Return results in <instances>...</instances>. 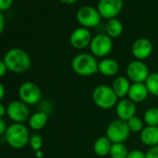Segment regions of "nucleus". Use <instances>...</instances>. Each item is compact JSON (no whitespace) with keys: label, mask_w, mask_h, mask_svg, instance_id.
<instances>
[{"label":"nucleus","mask_w":158,"mask_h":158,"mask_svg":"<svg viewBox=\"0 0 158 158\" xmlns=\"http://www.w3.org/2000/svg\"><path fill=\"white\" fill-rule=\"evenodd\" d=\"M6 113H7V108H5V106L0 102V118H2Z\"/></svg>","instance_id":"34"},{"label":"nucleus","mask_w":158,"mask_h":158,"mask_svg":"<svg viewBox=\"0 0 158 158\" xmlns=\"http://www.w3.org/2000/svg\"><path fill=\"white\" fill-rule=\"evenodd\" d=\"M106 137L113 143H124L130 136V130L126 121L115 119L106 128Z\"/></svg>","instance_id":"5"},{"label":"nucleus","mask_w":158,"mask_h":158,"mask_svg":"<svg viewBox=\"0 0 158 158\" xmlns=\"http://www.w3.org/2000/svg\"><path fill=\"white\" fill-rule=\"evenodd\" d=\"M60 1L63 4H66V5H73V4L76 3L78 0H60Z\"/></svg>","instance_id":"35"},{"label":"nucleus","mask_w":158,"mask_h":158,"mask_svg":"<svg viewBox=\"0 0 158 158\" xmlns=\"http://www.w3.org/2000/svg\"><path fill=\"white\" fill-rule=\"evenodd\" d=\"M19 97L22 102L27 105H35L38 103L42 97L40 88L34 82H24L19 88Z\"/></svg>","instance_id":"9"},{"label":"nucleus","mask_w":158,"mask_h":158,"mask_svg":"<svg viewBox=\"0 0 158 158\" xmlns=\"http://www.w3.org/2000/svg\"><path fill=\"white\" fill-rule=\"evenodd\" d=\"M127 77L132 83H145L150 71L146 63L142 60H132L127 66Z\"/></svg>","instance_id":"8"},{"label":"nucleus","mask_w":158,"mask_h":158,"mask_svg":"<svg viewBox=\"0 0 158 158\" xmlns=\"http://www.w3.org/2000/svg\"><path fill=\"white\" fill-rule=\"evenodd\" d=\"M113 142L106 137L102 136L98 138L93 144V151L99 156H105L110 153Z\"/></svg>","instance_id":"19"},{"label":"nucleus","mask_w":158,"mask_h":158,"mask_svg":"<svg viewBox=\"0 0 158 158\" xmlns=\"http://www.w3.org/2000/svg\"><path fill=\"white\" fill-rule=\"evenodd\" d=\"M7 129H8V127H7L5 120L3 118H0V135L5 134Z\"/></svg>","instance_id":"30"},{"label":"nucleus","mask_w":158,"mask_h":158,"mask_svg":"<svg viewBox=\"0 0 158 158\" xmlns=\"http://www.w3.org/2000/svg\"><path fill=\"white\" fill-rule=\"evenodd\" d=\"M127 158H146V155L145 152H143L142 151L139 149H134L129 151Z\"/></svg>","instance_id":"27"},{"label":"nucleus","mask_w":158,"mask_h":158,"mask_svg":"<svg viewBox=\"0 0 158 158\" xmlns=\"http://www.w3.org/2000/svg\"><path fill=\"white\" fill-rule=\"evenodd\" d=\"M5 93H6V89H5V87L3 86V84L0 83V102H1L5 96Z\"/></svg>","instance_id":"33"},{"label":"nucleus","mask_w":158,"mask_h":158,"mask_svg":"<svg viewBox=\"0 0 158 158\" xmlns=\"http://www.w3.org/2000/svg\"><path fill=\"white\" fill-rule=\"evenodd\" d=\"M149 94L158 97V73H152L145 81Z\"/></svg>","instance_id":"24"},{"label":"nucleus","mask_w":158,"mask_h":158,"mask_svg":"<svg viewBox=\"0 0 158 158\" xmlns=\"http://www.w3.org/2000/svg\"><path fill=\"white\" fill-rule=\"evenodd\" d=\"M5 138L10 146L14 149H23L29 143L30 134L23 124L14 123L8 127Z\"/></svg>","instance_id":"3"},{"label":"nucleus","mask_w":158,"mask_h":158,"mask_svg":"<svg viewBox=\"0 0 158 158\" xmlns=\"http://www.w3.org/2000/svg\"><path fill=\"white\" fill-rule=\"evenodd\" d=\"M4 62L8 70L22 73L28 71L31 67L32 60L29 54L22 48H11L4 56Z\"/></svg>","instance_id":"1"},{"label":"nucleus","mask_w":158,"mask_h":158,"mask_svg":"<svg viewBox=\"0 0 158 158\" xmlns=\"http://www.w3.org/2000/svg\"><path fill=\"white\" fill-rule=\"evenodd\" d=\"M130 132H140L143 129V121L139 116H133L128 121H127Z\"/></svg>","instance_id":"25"},{"label":"nucleus","mask_w":158,"mask_h":158,"mask_svg":"<svg viewBox=\"0 0 158 158\" xmlns=\"http://www.w3.org/2000/svg\"><path fill=\"white\" fill-rule=\"evenodd\" d=\"M152 43L145 37L138 38L131 46V53L138 60H143L149 58L152 52Z\"/></svg>","instance_id":"13"},{"label":"nucleus","mask_w":158,"mask_h":158,"mask_svg":"<svg viewBox=\"0 0 158 158\" xmlns=\"http://www.w3.org/2000/svg\"><path fill=\"white\" fill-rule=\"evenodd\" d=\"M149 95L145 83H132L128 92V99L135 103L144 102Z\"/></svg>","instance_id":"15"},{"label":"nucleus","mask_w":158,"mask_h":158,"mask_svg":"<svg viewBox=\"0 0 158 158\" xmlns=\"http://www.w3.org/2000/svg\"><path fill=\"white\" fill-rule=\"evenodd\" d=\"M92 100L95 105L103 110H109L116 106L118 97L115 95L112 87L106 85L97 86L92 92Z\"/></svg>","instance_id":"4"},{"label":"nucleus","mask_w":158,"mask_h":158,"mask_svg":"<svg viewBox=\"0 0 158 158\" xmlns=\"http://www.w3.org/2000/svg\"><path fill=\"white\" fill-rule=\"evenodd\" d=\"M73 71L80 76H92L99 72V62L95 56L89 53H79L71 63Z\"/></svg>","instance_id":"2"},{"label":"nucleus","mask_w":158,"mask_h":158,"mask_svg":"<svg viewBox=\"0 0 158 158\" xmlns=\"http://www.w3.org/2000/svg\"><path fill=\"white\" fill-rule=\"evenodd\" d=\"M8 71V68L4 62V60H0V78L3 77Z\"/></svg>","instance_id":"31"},{"label":"nucleus","mask_w":158,"mask_h":158,"mask_svg":"<svg viewBox=\"0 0 158 158\" xmlns=\"http://www.w3.org/2000/svg\"><path fill=\"white\" fill-rule=\"evenodd\" d=\"M76 20L82 27L89 29L94 28L100 24L102 16L100 15L97 8L84 6L77 10Z\"/></svg>","instance_id":"7"},{"label":"nucleus","mask_w":158,"mask_h":158,"mask_svg":"<svg viewBox=\"0 0 158 158\" xmlns=\"http://www.w3.org/2000/svg\"><path fill=\"white\" fill-rule=\"evenodd\" d=\"M143 122L147 126L158 127V108L150 107L143 114Z\"/></svg>","instance_id":"22"},{"label":"nucleus","mask_w":158,"mask_h":158,"mask_svg":"<svg viewBox=\"0 0 158 158\" xmlns=\"http://www.w3.org/2000/svg\"><path fill=\"white\" fill-rule=\"evenodd\" d=\"M130 86V81L127 76H118L114 80L112 89L114 91L115 95L118 97V99H123L128 95Z\"/></svg>","instance_id":"18"},{"label":"nucleus","mask_w":158,"mask_h":158,"mask_svg":"<svg viewBox=\"0 0 158 158\" xmlns=\"http://www.w3.org/2000/svg\"><path fill=\"white\" fill-rule=\"evenodd\" d=\"M119 71V63L112 58H104L99 62V73L104 76L111 77Z\"/></svg>","instance_id":"17"},{"label":"nucleus","mask_w":158,"mask_h":158,"mask_svg":"<svg viewBox=\"0 0 158 158\" xmlns=\"http://www.w3.org/2000/svg\"><path fill=\"white\" fill-rule=\"evenodd\" d=\"M123 30H124L123 23L116 18L109 20L105 25L106 35H109L112 39L119 37L122 35Z\"/></svg>","instance_id":"20"},{"label":"nucleus","mask_w":158,"mask_h":158,"mask_svg":"<svg viewBox=\"0 0 158 158\" xmlns=\"http://www.w3.org/2000/svg\"><path fill=\"white\" fill-rule=\"evenodd\" d=\"M35 153H36V156H37L38 158H40V157L43 155V152H42L41 151H37V152H35Z\"/></svg>","instance_id":"36"},{"label":"nucleus","mask_w":158,"mask_h":158,"mask_svg":"<svg viewBox=\"0 0 158 158\" xmlns=\"http://www.w3.org/2000/svg\"><path fill=\"white\" fill-rule=\"evenodd\" d=\"M29 144L31 146V148L37 152L40 151L42 145H43V139L40 136V134L38 133H34L30 136V139H29Z\"/></svg>","instance_id":"26"},{"label":"nucleus","mask_w":158,"mask_h":158,"mask_svg":"<svg viewBox=\"0 0 158 158\" xmlns=\"http://www.w3.org/2000/svg\"><path fill=\"white\" fill-rule=\"evenodd\" d=\"M128 152V148L125 143H113L109 155L111 158H127Z\"/></svg>","instance_id":"23"},{"label":"nucleus","mask_w":158,"mask_h":158,"mask_svg":"<svg viewBox=\"0 0 158 158\" xmlns=\"http://www.w3.org/2000/svg\"><path fill=\"white\" fill-rule=\"evenodd\" d=\"M136 111V103L129 99H121L115 106V113L118 119L126 122L135 116Z\"/></svg>","instance_id":"14"},{"label":"nucleus","mask_w":158,"mask_h":158,"mask_svg":"<svg viewBox=\"0 0 158 158\" xmlns=\"http://www.w3.org/2000/svg\"><path fill=\"white\" fill-rule=\"evenodd\" d=\"M146 158H158V145L150 147L149 150L145 152Z\"/></svg>","instance_id":"28"},{"label":"nucleus","mask_w":158,"mask_h":158,"mask_svg":"<svg viewBox=\"0 0 158 158\" xmlns=\"http://www.w3.org/2000/svg\"><path fill=\"white\" fill-rule=\"evenodd\" d=\"M5 17L3 15V13L0 11V34H1L4 29H5Z\"/></svg>","instance_id":"32"},{"label":"nucleus","mask_w":158,"mask_h":158,"mask_svg":"<svg viewBox=\"0 0 158 158\" xmlns=\"http://www.w3.org/2000/svg\"><path fill=\"white\" fill-rule=\"evenodd\" d=\"M48 118V114L45 112L35 113L29 118V126L34 130H41L46 127Z\"/></svg>","instance_id":"21"},{"label":"nucleus","mask_w":158,"mask_h":158,"mask_svg":"<svg viewBox=\"0 0 158 158\" xmlns=\"http://www.w3.org/2000/svg\"><path fill=\"white\" fill-rule=\"evenodd\" d=\"M113 47V39L106 34L96 35L92 37L89 45L91 54L96 58H104L108 56L111 53Z\"/></svg>","instance_id":"6"},{"label":"nucleus","mask_w":158,"mask_h":158,"mask_svg":"<svg viewBox=\"0 0 158 158\" xmlns=\"http://www.w3.org/2000/svg\"><path fill=\"white\" fill-rule=\"evenodd\" d=\"M13 3V0H0V11L9 10Z\"/></svg>","instance_id":"29"},{"label":"nucleus","mask_w":158,"mask_h":158,"mask_svg":"<svg viewBox=\"0 0 158 158\" xmlns=\"http://www.w3.org/2000/svg\"><path fill=\"white\" fill-rule=\"evenodd\" d=\"M92 35L88 28L79 27L74 29L70 35V44L73 48L83 49L90 45Z\"/></svg>","instance_id":"12"},{"label":"nucleus","mask_w":158,"mask_h":158,"mask_svg":"<svg viewBox=\"0 0 158 158\" xmlns=\"http://www.w3.org/2000/svg\"><path fill=\"white\" fill-rule=\"evenodd\" d=\"M123 0H99L97 10L102 16L106 20L116 18L123 10Z\"/></svg>","instance_id":"10"},{"label":"nucleus","mask_w":158,"mask_h":158,"mask_svg":"<svg viewBox=\"0 0 158 158\" xmlns=\"http://www.w3.org/2000/svg\"><path fill=\"white\" fill-rule=\"evenodd\" d=\"M139 139L148 147L158 145V127L146 126L139 132Z\"/></svg>","instance_id":"16"},{"label":"nucleus","mask_w":158,"mask_h":158,"mask_svg":"<svg viewBox=\"0 0 158 158\" xmlns=\"http://www.w3.org/2000/svg\"><path fill=\"white\" fill-rule=\"evenodd\" d=\"M7 114L14 123L23 124L29 118L30 112L27 104H25L23 102L14 101L8 105Z\"/></svg>","instance_id":"11"}]
</instances>
